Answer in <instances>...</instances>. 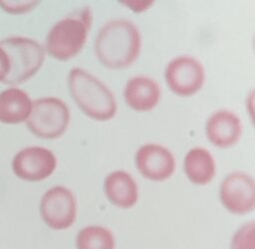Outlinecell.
<instances>
[{
  "mask_svg": "<svg viewBox=\"0 0 255 249\" xmlns=\"http://www.w3.org/2000/svg\"><path fill=\"white\" fill-rule=\"evenodd\" d=\"M140 46L137 27L128 20L117 19L101 28L95 41V52L105 67L124 69L136 60Z\"/></svg>",
  "mask_w": 255,
  "mask_h": 249,
  "instance_id": "1",
  "label": "cell"
},
{
  "mask_svg": "<svg viewBox=\"0 0 255 249\" xmlns=\"http://www.w3.org/2000/svg\"><path fill=\"white\" fill-rule=\"evenodd\" d=\"M69 92L82 112L96 121L114 118L117 104L113 93L99 79L80 68H74L68 76Z\"/></svg>",
  "mask_w": 255,
  "mask_h": 249,
  "instance_id": "2",
  "label": "cell"
},
{
  "mask_svg": "<svg viewBox=\"0 0 255 249\" xmlns=\"http://www.w3.org/2000/svg\"><path fill=\"white\" fill-rule=\"evenodd\" d=\"M92 24L91 11L86 8L57 22L46 37V50L60 61L74 58L83 49Z\"/></svg>",
  "mask_w": 255,
  "mask_h": 249,
  "instance_id": "3",
  "label": "cell"
},
{
  "mask_svg": "<svg viewBox=\"0 0 255 249\" xmlns=\"http://www.w3.org/2000/svg\"><path fill=\"white\" fill-rule=\"evenodd\" d=\"M10 61V71L3 83L18 85L32 78L45 60L44 48L26 37H9L0 42Z\"/></svg>",
  "mask_w": 255,
  "mask_h": 249,
  "instance_id": "4",
  "label": "cell"
},
{
  "mask_svg": "<svg viewBox=\"0 0 255 249\" xmlns=\"http://www.w3.org/2000/svg\"><path fill=\"white\" fill-rule=\"evenodd\" d=\"M70 123V111L66 103L55 97L36 100L27 119V127L37 137H60Z\"/></svg>",
  "mask_w": 255,
  "mask_h": 249,
  "instance_id": "5",
  "label": "cell"
},
{
  "mask_svg": "<svg viewBox=\"0 0 255 249\" xmlns=\"http://www.w3.org/2000/svg\"><path fill=\"white\" fill-rule=\"evenodd\" d=\"M43 221L50 228L64 230L71 227L77 216V200L67 187L57 185L47 190L40 202Z\"/></svg>",
  "mask_w": 255,
  "mask_h": 249,
  "instance_id": "6",
  "label": "cell"
},
{
  "mask_svg": "<svg viewBox=\"0 0 255 249\" xmlns=\"http://www.w3.org/2000/svg\"><path fill=\"white\" fill-rule=\"evenodd\" d=\"M164 76L169 89L180 97H189L197 93L205 80L203 66L189 56L172 59L166 65Z\"/></svg>",
  "mask_w": 255,
  "mask_h": 249,
  "instance_id": "7",
  "label": "cell"
},
{
  "mask_svg": "<svg viewBox=\"0 0 255 249\" xmlns=\"http://www.w3.org/2000/svg\"><path fill=\"white\" fill-rule=\"evenodd\" d=\"M57 158L52 150L42 146H28L18 151L12 160V170L20 179L41 181L55 171Z\"/></svg>",
  "mask_w": 255,
  "mask_h": 249,
  "instance_id": "8",
  "label": "cell"
},
{
  "mask_svg": "<svg viewBox=\"0 0 255 249\" xmlns=\"http://www.w3.org/2000/svg\"><path fill=\"white\" fill-rule=\"evenodd\" d=\"M219 197L223 206L231 213L242 215L255 207V183L244 172H232L221 182Z\"/></svg>",
  "mask_w": 255,
  "mask_h": 249,
  "instance_id": "9",
  "label": "cell"
},
{
  "mask_svg": "<svg viewBox=\"0 0 255 249\" xmlns=\"http://www.w3.org/2000/svg\"><path fill=\"white\" fill-rule=\"evenodd\" d=\"M135 164L143 177L153 181L169 178L175 169V159L171 151L156 143L141 145L135 154Z\"/></svg>",
  "mask_w": 255,
  "mask_h": 249,
  "instance_id": "10",
  "label": "cell"
},
{
  "mask_svg": "<svg viewBox=\"0 0 255 249\" xmlns=\"http://www.w3.org/2000/svg\"><path fill=\"white\" fill-rule=\"evenodd\" d=\"M205 132L210 142L215 146L230 147L241 136V121L234 113L221 110L209 117L205 124Z\"/></svg>",
  "mask_w": 255,
  "mask_h": 249,
  "instance_id": "11",
  "label": "cell"
},
{
  "mask_svg": "<svg viewBox=\"0 0 255 249\" xmlns=\"http://www.w3.org/2000/svg\"><path fill=\"white\" fill-rule=\"evenodd\" d=\"M160 95L158 84L153 79L144 76L129 79L124 90L127 105L137 112H147L155 108Z\"/></svg>",
  "mask_w": 255,
  "mask_h": 249,
  "instance_id": "12",
  "label": "cell"
},
{
  "mask_svg": "<svg viewBox=\"0 0 255 249\" xmlns=\"http://www.w3.org/2000/svg\"><path fill=\"white\" fill-rule=\"evenodd\" d=\"M105 192L111 203L125 209L132 207L138 198L136 182L124 170L113 171L106 177Z\"/></svg>",
  "mask_w": 255,
  "mask_h": 249,
  "instance_id": "13",
  "label": "cell"
},
{
  "mask_svg": "<svg viewBox=\"0 0 255 249\" xmlns=\"http://www.w3.org/2000/svg\"><path fill=\"white\" fill-rule=\"evenodd\" d=\"M29 95L21 89L9 88L0 93V122L17 124L25 122L32 110Z\"/></svg>",
  "mask_w": 255,
  "mask_h": 249,
  "instance_id": "14",
  "label": "cell"
},
{
  "mask_svg": "<svg viewBox=\"0 0 255 249\" xmlns=\"http://www.w3.org/2000/svg\"><path fill=\"white\" fill-rule=\"evenodd\" d=\"M184 171L192 183L205 185L213 179L216 173L215 161L207 149L194 147L184 157Z\"/></svg>",
  "mask_w": 255,
  "mask_h": 249,
  "instance_id": "15",
  "label": "cell"
},
{
  "mask_svg": "<svg viewBox=\"0 0 255 249\" xmlns=\"http://www.w3.org/2000/svg\"><path fill=\"white\" fill-rule=\"evenodd\" d=\"M77 249H115V236L106 227L90 225L79 231L76 238Z\"/></svg>",
  "mask_w": 255,
  "mask_h": 249,
  "instance_id": "16",
  "label": "cell"
},
{
  "mask_svg": "<svg viewBox=\"0 0 255 249\" xmlns=\"http://www.w3.org/2000/svg\"><path fill=\"white\" fill-rule=\"evenodd\" d=\"M230 249H254V222L244 224L237 230Z\"/></svg>",
  "mask_w": 255,
  "mask_h": 249,
  "instance_id": "17",
  "label": "cell"
},
{
  "mask_svg": "<svg viewBox=\"0 0 255 249\" xmlns=\"http://www.w3.org/2000/svg\"><path fill=\"white\" fill-rule=\"evenodd\" d=\"M37 3L38 1H0V6L9 13L18 14L30 11Z\"/></svg>",
  "mask_w": 255,
  "mask_h": 249,
  "instance_id": "18",
  "label": "cell"
},
{
  "mask_svg": "<svg viewBox=\"0 0 255 249\" xmlns=\"http://www.w3.org/2000/svg\"><path fill=\"white\" fill-rule=\"evenodd\" d=\"M10 71V61L5 50L0 46V82H4Z\"/></svg>",
  "mask_w": 255,
  "mask_h": 249,
  "instance_id": "19",
  "label": "cell"
},
{
  "mask_svg": "<svg viewBox=\"0 0 255 249\" xmlns=\"http://www.w3.org/2000/svg\"><path fill=\"white\" fill-rule=\"evenodd\" d=\"M127 6H129L133 9V11H137L138 6H141V8L146 9L150 4H152V1H126Z\"/></svg>",
  "mask_w": 255,
  "mask_h": 249,
  "instance_id": "20",
  "label": "cell"
}]
</instances>
